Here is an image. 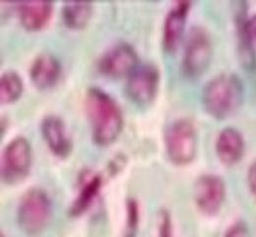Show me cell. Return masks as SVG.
<instances>
[{"label":"cell","mask_w":256,"mask_h":237,"mask_svg":"<svg viewBox=\"0 0 256 237\" xmlns=\"http://www.w3.org/2000/svg\"><path fill=\"white\" fill-rule=\"evenodd\" d=\"M85 109L95 142L98 145L112 143L124 126V115L118 103L102 89L92 86L85 95Z\"/></svg>","instance_id":"1"},{"label":"cell","mask_w":256,"mask_h":237,"mask_svg":"<svg viewBox=\"0 0 256 237\" xmlns=\"http://www.w3.org/2000/svg\"><path fill=\"white\" fill-rule=\"evenodd\" d=\"M242 99V86L232 74H221L205 87L203 102L206 110L214 117L223 119L238 110Z\"/></svg>","instance_id":"2"},{"label":"cell","mask_w":256,"mask_h":237,"mask_svg":"<svg viewBox=\"0 0 256 237\" xmlns=\"http://www.w3.org/2000/svg\"><path fill=\"white\" fill-rule=\"evenodd\" d=\"M52 213V202L46 193L40 188H32L24 194L20 201L19 225L27 234L38 235L48 227Z\"/></svg>","instance_id":"3"},{"label":"cell","mask_w":256,"mask_h":237,"mask_svg":"<svg viewBox=\"0 0 256 237\" xmlns=\"http://www.w3.org/2000/svg\"><path fill=\"white\" fill-rule=\"evenodd\" d=\"M32 165V148L24 136H17L6 146L1 159V179L7 184H17L29 174Z\"/></svg>","instance_id":"4"},{"label":"cell","mask_w":256,"mask_h":237,"mask_svg":"<svg viewBox=\"0 0 256 237\" xmlns=\"http://www.w3.org/2000/svg\"><path fill=\"white\" fill-rule=\"evenodd\" d=\"M166 144L172 162L178 165L192 162L197 149V136L192 122L182 119L174 123L166 134Z\"/></svg>","instance_id":"5"},{"label":"cell","mask_w":256,"mask_h":237,"mask_svg":"<svg viewBox=\"0 0 256 237\" xmlns=\"http://www.w3.org/2000/svg\"><path fill=\"white\" fill-rule=\"evenodd\" d=\"M212 56V44L208 32L195 27L188 36L184 49V67L190 76L200 75L208 67Z\"/></svg>","instance_id":"6"},{"label":"cell","mask_w":256,"mask_h":237,"mask_svg":"<svg viewBox=\"0 0 256 237\" xmlns=\"http://www.w3.org/2000/svg\"><path fill=\"white\" fill-rule=\"evenodd\" d=\"M160 73L152 64L138 65L128 75L126 91L132 101L147 105L153 101L158 90Z\"/></svg>","instance_id":"7"},{"label":"cell","mask_w":256,"mask_h":237,"mask_svg":"<svg viewBox=\"0 0 256 237\" xmlns=\"http://www.w3.org/2000/svg\"><path fill=\"white\" fill-rule=\"evenodd\" d=\"M138 65L137 52L126 42L108 48L98 61L100 70L110 77L129 75Z\"/></svg>","instance_id":"8"},{"label":"cell","mask_w":256,"mask_h":237,"mask_svg":"<svg viewBox=\"0 0 256 237\" xmlns=\"http://www.w3.org/2000/svg\"><path fill=\"white\" fill-rule=\"evenodd\" d=\"M194 200L202 212L217 213L224 200L223 180L215 175L201 176L194 185Z\"/></svg>","instance_id":"9"},{"label":"cell","mask_w":256,"mask_h":237,"mask_svg":"<svg viewBox=\"0 0 256 237\" xmlns=\"http://www.w3.org/2000/svg\"><path fill=\"white\" fill-rule=\"evenodd\" d=\"M42 132L50 150L58 157H67L72 150V140L64 120L56 115L46 116L42 123Z\"/></svg>","instance_id":"10"},{"label":"cell","mask_w":256,"mask_h":237,"mask_svg":"<svg viewBox=\"0 0 256 237\" xmlns=\"http://www.w3.org/2000/svg\"><path fill=\"white\" fill-rule=\"evenodd\" d=\"M60 64L58 60L50 53L38 55L31 67L32 82L42 89L54 86L60 75Z\"/></svg>","instance_id":"11"},{"label":"cell","mask_w":256,"mask_h":237,"mask_svg":"<svg viewBox=\"0 0 256 237\" xmlns=\"http://www.w3.org/2000/svg\"><path fill=\"white\" fill-rule=\"evenodd\" d=\"M190 2L176 3L170 10L164 26V45L166 50L176 49L184 33Z\"/></svg>","instance_id":"12"},{"label":"cell","mask_w":256,"mask_h":237,"mask_svg":"<svg viewBox=\"0 0 256 237\" xmlns=\"http://www.w3.org/2000/svg\"><path fill=\"white\" fill-rule=\"evenodd\" d=\"M54 4L50 1H24L19 5L21 23L29 30H38L50 20Z\"/></svg>","instance_id":"13"},{"label":"cell","mask_w":256,"mask_h":237,"mask_svg":"<svg viewBox=\"0 0 256 237\" xmlns=\"http://www.w3.org/2000/svg\"><path fill=\"white\" fill-rule=\"evenodd\" d=\"M244 152V141L242 135L232 128L221 132L217 140V153L221 161L232 165L240 161Z\"/></svg>","instance_id":"14"},{"label":"cell","mask_w":256,"mask_h":237,"mask_svg":"<svg viewBox=\"0 0 256 237\" xmlns=\"http://www.w3.org/2000/svg\"><path fill=\"white\" fill-rule=\"evenodd\" d=\"M93 11V4L89 1H66L62 6V15L67 26L79 29L86 26Z\"/></svg>","instance_id":"15"},{"label":"cell","mask_w":256,"mask_h":237,"mask_svg":"<svg viewBox=\"0 0 256 237\" xmlns=\"http://www.w3.org/2000/svg\"><path fill=\"white\" fill-rule=\"evenodd\" d=\"M102 184V180L100 175H94L91 179L84 183L76 200L70 208V213L73 216H78L89 208V206L98 195Z\"/></svg>","instance_id":"16"},{"label":"cell","mask_w":256,"mask_h":237,"mask_svg":"<svg viewBox=\"0 0 256 237\" xmlns=\"http://www.w3.org/2000/svg\"><path fill=\"white\" fill-rule=\"evenodd\" d=\"M23 81L21 76L14 70L5 71L0 79V101L10 103L15 101L22 93Z\"/></svg>","instance_id":"17"},{"label":"cell","mask_w":256,"mask_h":237,"mask_svg":"<svg viewBox=\"0 0 256 237\" xmlns=\"http://www.w3.org/2000/svg\"><path fill=\"white\" fill-rule=\"evenodd\" d=\"M139 220L138 205L134 200H129L128 203V221L126 237H134L137 231Z\"/></svg>","instance_id":"18"},{"label":"cell","mask_w":256,"mask_h":237,"mask_svg":"<svg viewBox=\"0 0 256 237\" xmlns=\"http://www.w3.org/2000/svg\"><path fill=\"white\" fill-rule=\"evenodd\" d=\"M160 237H172V223L168 212L160 213Z\"/></svg>","instance_id":"19"},{"label":"cell","mask_w":256,"mask_h":237,"mask_svg":"<svg viewBox=\"0 0 256 237\" xmlns=\"http://www.w3.org/2000/svg\"><path fill=\"white\" fill-rule=\"evenodd\" d=\"M226 237H248V228L242 222H238L228 231Z\"/></svg>","instance_id":"20"},{"label":"cell","mask_w":256,"mask_h":237,"mask_svg":"<svg viewBox=\"0 0 256 237\" xmlns=\"http://www.w3.org/2000/svg\"><path fill=\"white\" fill-rule=\"evenodd\" d=\"M248 184L250 188L256 198V162H254L248 172Z\"/></svg>","instance_id":"21"},{"label":"cell","mask_w":256,"mask_h":237,"mask_svg":"<svg viewBox=\"0 0 256 237\" xmlns=\"http://www.w3.org/2000/svg\"><path fill=\"white\" fill-rule=\"evenodd\" d=\"M248 32L252 38L256 40V15L250 20L248 24Z\"/></svg>","instance_id":"22"}]
</instances>
